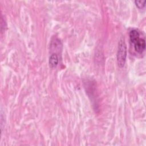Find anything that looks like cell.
I'll return each instance as SVG.
<instances>
[{"instance_id":"5b68a950","label":"cell","mask_w":146,"mask_h":146,"mask_svg":"<svg viewBox=\"0 0 146 146\" xmlns=\"http://www.w3.org/2000/svg\"><path fill=\"white\" fill-rule=\"evenodd\" d=\"M135 3L136 5V6L140 9H143L144 6H145V1H135Z\"/></svg>"},{"instance_id":"3957f363","label":"cell","mask_w":146,"mask_h":146,"mask_svg":"<svg viewBox=\"0 0 146 146\" xmlns=\"http://www.w3.org/2000/svg\"><path fill=\"white\" fill-rule=\"evenodd\" d=\"M58 63V57L56 54L51 55L49 58V65L51 68L56 67Z\"/></svg>"},{"instance_id":"6da1fadb","label":"cell","mask_w":146,"mask_h":146,"mask_svg":"<svg viewBox=\"0 0 146 146\" xmlns=\"http://www.w3.org/2000/svg\"><path fill=\"white\" fill-rule=\"evenodd\" d=\"M127 57V46L124 38H121L119 43L117 52V62L119 67L121 68L124 66Z\"/></svg>"},{"instance_id":"7a4b0ae2","label":"cell","mask_w":146,"mask_h":146,"mask_svg":"<svg viewBox=\"0 0 146 146\" xmlns=\"http://www.w3.org/2000/svg\"><path fill=\"white\" fill-rule=\"evenodd\" d=\"M132 43L134 44V48L136 52L139 53H141L145 50V43L144 39L141 38L140 37L133 42H132Z\"/></svg>"},{"instance_id":"277c9868","label":"cell","mask_w":146,"mask_h":146,"mask_svg":"<svg viewBox=\"0 0 146 146\" xmlns=\"http://www.w3.org/2000/svg\"><path fill=\"white\" fill-rule=\"evenodd\" d=\"M140 34L138 30H132L129 32V38L131 43L133 42L135 40H136L137 39L140 38Z\"/></svg>"}]
</instances>
